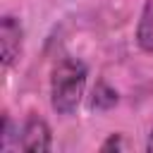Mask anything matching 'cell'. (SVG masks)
I'll list each match as a JSON object with an SVG mask.
<instances>
[{
  "mask_svg": "<svg viewBox=\"0 0 153 153\" xmlns=\"http://www.w3.org/2000/svg\"><path fill=\"white\" fill-rule=\"evenodd\" d=\"M86 65L76 57H60L50 72V105L57 115H72L86 88Z\"/></svg>",
  "mask_w": 153,
  "mask_h": 153,
  "instance_id": "cell-1",
  "label": "cell"
},
{
  "mask_svg": "<svg viewBox=\"0 0 153 153\" xmlns=\"http://www.w3.org/2000/svg\"><path fill=\"white\" fill-rule=\"evenodd\" d=\"M22 45H24V29H22L19 19H14L12 14H5L0 22V53H2L5 69H10L19 60Z\"/></svg>",
  "mask_w": 153,
  "mask_h": 153,
  "instance_id": "cell-2",
  "label": "cell"
},
{
  "mask_svg": "<svg viewBox=\"0 0 153 153\" xmlns=\"http://www.w3.org/2000/svg\"><path fill=\"white\" fill-rule=\"evenodd\" d=\"M50 146H53V134H50L48 122L38 115H31L22 127L19 148L29 151V153H36V151H50Z\"/></svg>",
  "mask_w": 153,
  "mask_h": 153,
  "instance_id": "cell-3",
  "label": "cell"
},
{
  "mask_svg": "<svg viewBox=\"0 0 153 153\" xmlns=\"http://www.w3.org/2000/svg\"><path fill=\"white\" fill-rule=\"evenodd\" d=\"M136 45L143 53H153V0L143 2L139 24H136Z\"/></svg>",
  "mask_w": 153,
  "mask_h": 153,
  "instance_id": "cell-4",
  "label": "cell"
},
{
  "mask_svg": "<svg viewBox=\"0 0 153 153\" xmlns=\"http://www.w3.org/2000/svg\"><path fill=\"white\" fill-rule=\"evenodd\" d=\"M115 103H117V93H115V88H110L105 81H98L96 88H93L91 105H93L96 110H108V108H112Z\"/></svg>",
  "mask_w": 153,
  "mask_h": 153,
  "instance_id": "cell-5",
  "label": "cell"
},
{
  "mask_svg": "<svg viewBox=\"0 0 153 153\" xmlns=\"http://www.w3.org/2000/svg\"><path fill=\"white\" fill-rule=\"evenodd\" d=\"M122 148H127V143L122 141V136H120V134H112L108 141H103V143H100V151H122Z\"/></svg>",
  "mask_w": 153,
  "mask_h": 153,
  "instance_id": "cell-6",
  "label": "cell"
},
{
  "mask_svg": "<svg viewBox=\"0 0 153 153\" xmlns=\"http://www.w3.org/2000/svg\"><path fill=\"white\" fill-rule=\"evenodd\" d=\"M146 151H153V131L148 134V141H146Z\"/></svg>",
  "mask_w": 153,
  "mask_h": 153,
  "instance_id": "cell-7",
  "label": "cell"
}]
</instances>
